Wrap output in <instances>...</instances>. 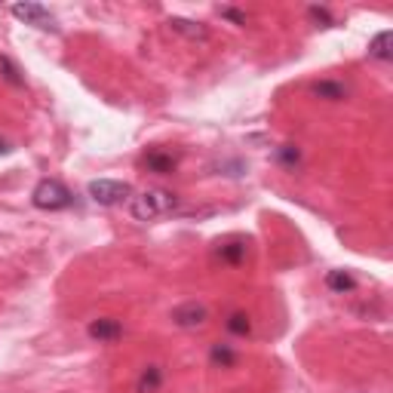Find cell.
Listing matches in <instances>:
<instances>
[{"instance_id":"9a60e30c","label":"cell","mask_w":393,"mask_h":393,"mask_svg":"<svg viewBox=\"0 0 393 393\" xmlns=\"http://www.w3.org/2000/svg\"><path fill=\"white\" fill-rule=\"evenodd\" d=\"M228 332H233V335H240V338H246V335L252 332V323H249V314H231L228 316Z\"/></svg>"},{"instance_id":"5b68a950","label":"cell","mask_w":393,"mask_h":393,"mask_svg":"<svg viewBox=\"0 0 393 393\" xmlns=\"http://www.w3.org/2000/svg\"><path fill=\"white\" fill-rule=\"evenodd\" d=\"M206 320H209V311H206L203 304H196V301L179 304L172 311V323L182 326V329H200V326H206Z\"/></svg>"},{"instance_id":"9c48e42d","label":"cell","mask_w":393,"mask_h":393,"mask_svg":"<svg viewBox=\"0 0 393 393\" xmlns=\"http://www.w3.org/2000/svg\"><path fill=\"white\" fill-rule=\"evenodd\" d=\"M170 28H172V31H179V34H184L188 40H206V37H209L206 25L191 22V18H182V16H172L170 18Z\"/></svg>"},{"instance_id":"8fae6325","label":"cell","mask_w":393,"mask_h":393,"mask_svg":"<svg viewBox=\"0 0 393 393\" xmlns=\"http://www.w3.org/2000/svg\"><path fill=\"white\" fill-rule=\"evenodd\" d=\"M326 286H329L332 292L344 295V292H353V289H357V279H353L348 270H329V274H326Z\"/></svg>"},{"instance_id":"4fadbf2b","label":"cell","mask_w":393,"mask_h":393,"mask_svg":"<svg viewBox=\"0 0 393 393\" xmlns=\"http://www.w3.org/2000/svg\"><path fill=\"white\" fill-rule=\"evenodd\" d=\"M218 255L228 261V265H243V261H246V243H240V240L224 243V246L218 249Z\"/></svg>"},{"instance_id":"ac0fdd59","label":"cell","mask_w":393,"mask_h":393,"mask_svg":"<svg viewBox=\"0 0 393 393\" xmlns=\"http://www.w3.org/2000/svg\"><path fill=\"white\" fill-rule=\"evenodd\" d=\"M279 160H283L286 166H292V170H295V166H298V160H301V154H298V148H292V145H286V148H279Z\"/></svg>"},{"instance_id":"3957f363","label":"cell","mask_w":393,"mask_h":393,"mask_svg":"<svg viewBox=\"0 0 393 393\" xmlns=\"http://www.w3.org/2000/svg\"><path fill=\"white\" fill-rule=\"evenodd\" d=\"M9 13H13L16 18H22L25 25L37 28V31L59 34V25H55V16H52L46 6H40V4H13V6H9Z\"/></svg>"},{"instance_id":"52a82bcc","label":"cell","mask_w":393,"mask_h":393,"mask_svg":"<svg viewBox=\"0 0 393 393\" xmlns=\"http://www.w3.org/2000/svg\"><path fill=\"white\" fill-rule=\"evenodd\" d=\"M123 335V326L120 320H111V316H101V320H92L89 323V338H96L101 344H111Z\"/></svg>"},{"instance_id":"7a4b0ae2","label":"cell","mask_w":393,"mask_h":393,"mask_svg":"<svg viewBox=\"0 0 393 393\" xmlns=\"http://www.w3.org/2000/svg\"><path fill=\"white\" fill-rule=\"evenodd\" d=\"M31 203L43 212H59V209H68L74 203V194L65 188L62 182L43 179V182H37V188L31 191Z\"/></svg>"},{"instance_id":"277c9868","label":"cell","mask_w":393,"mask_h":393,"mask_svg":"<svg viewBox=\"0 0 393 393\" xmlns=\"http://www.w3.org/2000/svg\"><path fill=\"white\" fill-rule=\"evenodd\" d=\"M87 194L96 200L99 206H117V203H123L129 200V194H133V188H129L126 182H114V179H96V182H89V188Z\"/></svg>"},{"instance_id":"ffe728a7","label":"cell","mask_w":393,"mask_h":393,"mask_svg":"<svg viewBox=\"0 0 393 393\" xmlns=\"http://www.w3.org/2000/svg\"><path fill=\"white\" fill-rule=\"evenodd\" d=\"M0 154H9V145L4 142V138H0Z\"/></svg>"},{"instance_id":"e0dca14e","label":"cell","mask_w":393,"mask_h":393,"mask_svg":"<svg viewBox=\"0 0 393 393\" xmlns=\"http://www.w3.org/2000/svg\"><path fill=\"white\" fill-rule=\"evenodd\" d=\"M307 16H311L316 25H323V28L335 25V22H332V16H329V9H323V6H307Z\"/></svg>"},{"instance_id":"ba28073f","label":"cell","mask_w":393,"mask_h":393,"mask_svg":"<svg viewBox=\"0 0 393 393\" xmlns=\"http://www.w3.org/2000/svg\"><path fill=\"white\" fill-rule=\"evenodd\" d=\"M311 92L316 99H323V101H344L350 96V89L344 87L341 80H316L311 87Z\"/></svg>"},{"instance_id":"5bb4252c","label":"cell","mask_w":393,"mask_h":393,"mask_svg":"<svg viewBox=\"0 0 393 393\" xmlns=\"http://www.w3.org/2000/svg\"><path fill=\"white\" fill-rule=\"evenodd\" d=\"M209 357H212V362H215V366H221V369H231L233 362H237V353H233V350L228 348V344H215Z\"/></svg>"},{"instance_id":"6da1fadb","label":"cell","mask_w":393,"mask_h":393,"mask_svg":"<svg viewBox=\"0 0 393 393\" xmlns=\"http://www.w3.org/2000/svg\"><path fill=\"white\" fill-rule=\"evenodd\" d=\"M175 206H179V196L163 188H151V191L129 196V215H133L135 221H154V218H160V215L175 212Z\"/></svg>"},{"instance_id":"30bf717a","label":"cell","mask_w":393,"mask_h":393,"mask_svg":"<svg viewBox=\"0 0 393 393\" xmlns=\"http://www.w3.org/2000/svg\"><path fill=\"white\" fill-rule=\"evenodd\" d=\"M160 384H163V369L160 366H148L142 375H138L135 390L138 393H154V390H160Z\"/></svg>"},{"instance_id":"2e32d148","label":"cell","mask_w":393,"mask_h":393,"mask_svg":"<svg viewBox=\"0 0 393 393\" xmlns=\"http://www.w3.org/2000/svg\"><path fill=\"white\" fill-rule=\"evenodd\" d=\"M0 71H4V77L6 83H13V87H25V77H22V71L13 65V59H6V55H0Z\"/></svg>"},{"instance_id":"d6986e66","label":"cell","mask_w":393,"mask_h":393,"mask_svg":"<svg viewBox=\"0 0 393 393\" xmlns=\"http://www.w3.org/2000/svg\"><path fill=\"white\" fill-rule=\"evenodd\" d=\"M218 16L231 18L233 25H246V13H240V9H231V6H218Z\"/></svg>"},{"instance_id":"8992f818","label":"cell","mask_w":393,"mask_h":393,"mask_svg":"<svg viewBox=\"0 0 393 393\" xmlns=\"http://www.w3.org/2000/svg\"><path fill=\"white\" fill-rule=\"evenodd\" d=\"M142 166L148 172H154V175H172L175 166H179V157L163 151V148H151V151L142 157Z\"/></svg>"},{"instance_id":"7c38bea8","label":"cell","mask_w":393,"mask_h":393,"mask_svg":"<svg viewBox=\"0 0 393 393\" xmlns=\"http://www.w3.org/2000/svg\"><path fill=\"white\" fill-rule=\"evenodd\" d=\"M390 43H393V34H390V31L375 34V40L369 43V55H372V59H378V62H390V59H393Z\"/></svg>"}]
</instances>
